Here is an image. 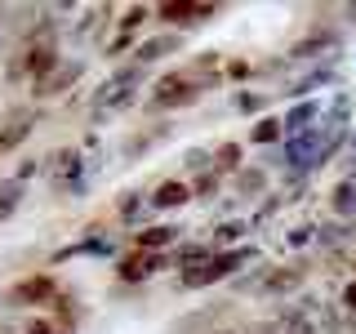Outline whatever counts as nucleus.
I'll list each match as a JSON object with an SVG mask.
<instances>
[{"label":"nucleus","instance_id":"obj_1","mask_svg":"<svg viewBox=\"0 0 356 334\" xmlns=\"http://www.w3.org/2000/svg\"><path fill=\"white\" fill-rule=\"evenodd\" d=\"M209 89L196 81L187 67H170V72H161L156 81L147 85V98H143V107L147 111H183V107H196L200 98H205Z\"/></svg>","mask_w":356,"mask_h":334},{"label":"nucleus","instance_id":"obj_2","mask_svg":"<svg viewBox=\"0 0 356 334\" xmlns=\"http://www.w3.org/2000/svg\"><path fill=\"white\" fill-rule=\"evenodd\" d=\"M58 294H63V281L49 267H40V272H22L18 281H9L0 289V303L9 312H27V308H54Z\"/></svg>","mask_w":356,"mask_h":334},{"label":"nucleus","instance_id":"obj_3","mask_svg":"<svg viewBox=\"0 0 356 334\" xmlns=\"http://www.w3.org/2000/svg\"><path fill=\"white\" fill-rule=\"evenodd\" d=\"M254 245H241V250H218L214 259L209 263H200V267H192V272H178V289H187V294H192V289H209V285H222V281H236L241 276V267L254 259Z\"/></svg>","mask_w":356,"mask_h":334},{"label":"nucleus","instance_id":"obj_4","mask_svg":"<svg viewBox=\"0 0 356 334\" xmlns=\"http://www.w3.org/2000/svg\"><path fill=\"white\" fill-rule=\"evenodd\" d=\"M218 14H222V5H205V0H165V5H156V22L165 31H178V36Z\"/></svg>","mask_w":356,"mask_h":334},{"label":"nucleus","instance_id":"obj_5","mask_svg":"<svg viewBox=\"0 0 356 334\" xmlns=\"http://www.w3.org/2000/svg\"><path fill=\"white\" fill-rule=\"evenodd\" d=\"M307 276H312L307 259L267 263V281H263V289H259V299H289V294H298V289L307 285Z\"/></svg>","mask_w":356,"mask_h":334},{"label":"nucleus","instance_id":"obj_6","mask_svg":"<svg viewBox=\"0 0 356 334\" xmlns=\"http://www.w3.org/2000/svg\"><path fill=\"white\" fill-rule=\"evenodd\" d=\"M18 58H22V72H27V89H36L44 85L54 72L67 63L63 58V49H58V40H40V45H22L18 49Z\"/></svg>","mask_w":356,"mask_h":334},{"label":"nucleus","instance_id":"obj_7","mask_svg":"<svg viewBox=\"0 0 356 334\" xmlns=\"http://www.w3.org/2000/svg\"><path fill=\"white\" fill-rule=\"evenodd\" d=\"M165 267H170V254H143V250H125L111 267V276H116L120 285H147L152 276H161Z\"/></svg>","mask_w":356,"mask_h":334},{"label":"nucleus","instance_id":"obj_8","mask_svg":"<svg viewBox=\"0 0 356 334\" xmlns=\"http://www.w3.org/2000/svg\"><path fill=\"white\" fill-rule=\"evenodd\" d=\"M183 228H170V223H147L129 237V250H143V254H174L183 245Z\"/></svg>","mask_w":356,"mask_h":334},{"label":"nucleus","instance_id":"obj_9","mask_svg":"<svg viewBox=\"0 0 356 334\" xmlns=\"http://www.w3.org/2000/svg\"><path fill=\"white\" fill-rule=\"evenodd\" d=\"M330 49H339V27H334L330 18H321V22H312V27H307L303 40H294L289 58L307 63V58H321V54H330Z\"/></svg>","mask_w":356,"mask_h":334},{"label":"nucleus","instance_id":"obj_10","mask_svg":"<svg viewBox=\"0 0 356 334\" xmlns=\"http://www.w3.org/2000/svg\"><path fill=\"white\" fill-rule=\"evenodd\" d=\"M31 129H36V111L31 107H14L5 120H0V161L5 156H14L22 143L31 138Z\"/></svg>","mask_w":356,"mask_h":334},{"label":"nucleus","instance_id":"obj_11","mask_svg":"<svg viewBox=\"0 0 356 334\" xmlns=\"http://www.w3.org/2000/svg\"><path fill=\"white\" fill-rule=\"evenodd\" d=\"M170 54H183V36H178V31H152V36L138 40V49H134L129 63H138V67H147V72H152V67L165 63Z\"/></svg>","mask_w":356,"mask_h":334},{"label":"nucleus","instance_id":"obj_12","mask_svg":"<svg viewBox=\"0 0 356 334\" xmlns=\"http://www.w3.org/2000/svg\"><path fill=\"white\" fill-rule=\"evenodd\" d=\"M227 187L241 200H267V196H272V165H245Z\"/></svg>","mask_w":356,"mask_h":334},{"label":"nucleus","instance_id":"obj_13","mask_svg":"<svg viewBox=\"0 0 356 334\" xmlns=\"http://www.w3.org/2000/svg\"><path fill=\"white\" fill-rule=\"evenodd\" d=\"M81 76H85V58H67L58 72L49 76V81L31 89V98H36V103H49V98H58V94H67V89L81 85Z\"/></svg>","mask_w":356,"mask_h":334},{"label":"nucleus","instance_id":"obj_14","mask_svg":"<svg viewBox=\"0 0 356 334\" xmlns=\"http://www.w3.org/2000/svg\"><path fill=\"white\" fill-rule=\"evenodd\" d=\"M192 183L187 178H161V183L152 187V209H161V214H170V209H183L192 205Z\"/></svg>","mask_w":356,"mask_h":334},{"label":"nucleus","instance_id":"obj_15","mask_svg":"<svg viewBox=\"0 0 356 334\" xmlns=\"http://www.w3.org/2000/svg\"><path fill=\"white\" fill-rule=\"evenodd\" d=\"M165 138H170V125H165V120H156V125H147V129L125 134V143H120V156H125V161H138V156H147L152 148H161Z\"/></svg>","mask_w":356,"mask_h":334},{"label":"nucleus","instance_id":"obj_16","mask_svg":"<svg viewBox=\"0 0 356 334\" xmlns=\"http://www.w3.org/2000/svg\"><path fill=\"white\" fill-rule=\"evenodd\" d=\"M285 116H276V111H267V116H259L250 125V134H245V143L250 148H276V143H285Z\"/></svg>","mask_w":356,"mask_h":334},{"label":"nucleus","instance_id":"obj_17","mask_svg":"<svg viewBox=\"0 0 356 334\" xmlns=\"http://www.w3.org/2000/svg\"><path fill=\"white\" fill-rule=\"evenodd\" d=\"M330 218L356 223V178H339L330 187Z\"/></svg>","mask_w":356,"mask_h":334},{"label":"nucleus","instance_id":"obj_18","mask_svg":"<svg viewBox=\"0 0 356 334\" xmlns=\"http://www.w3.org/2000/svg\"><path fill=\"white\" fill-rule=\"evenodd\" d=\"M245 170V143H236V138H222V143H214V174H222L232 183Z\"/></svg>","mask_w":356,"mask_h":334},{"label":"nucleus","instance_id":"obj_19","mask_svg":"<svg viewBox=\"0 0 356 334\" xmlns=\"http://www.w3.org/2000/svg\"><path fill=\"white\" fill-rule=\"evenodd\" d=\"M152 205V192H138V187H125L116 200H111V214H116L120 223H129V228H138L143 209Z\"/></svg>","mask_w":356,"mask_h":334},{"label":"nucleus","instance_id":"obj_20","mask_svg":"<svg viewBox=\"0 0 356 334\" xmlns=\"http://www.w3.org/2000/svg\"><path fill=\"white\" fill-rule=\"evenodd\" d=\"M245 232H254V223H250V218H222L209 241H214V250H241Z\"/></svg>","mask_w":356,"mask_h":334},{"label":"nucleus","instance_id":"obj_21","mask_svg":"<svg viewBox=\"0 0 356 334\" xmlns=\"http://www.w3.org/2000/svg\"><path fill=\"white\" fill-rule=\"evenodd\" d=\"M352 232H356V223L325 218V223L316 228V245H321V250H334V245H348V241H352Z\"/></svg>","mask_w":356,"mask_h":334},{"label":"nucleus","instance_id":"obj_22","mask_svg":"<svg viewBox=\"0 0 356 334\" xmlns=\"http://www.w3.org/2000/svg\"><path fill=\"white\" fill-rule=\"evenodd\" d=\"M49 317L58 321V330H63V334H76V321H81V303H76V294H67V289H63L58 303L49 308Z\"/></svg>","mask_w":356,"mask_h":334},{"label":"nucleus","instance_id":"obj_23","mask_svg":"<svg viewBox=\"0 0 356 334\" xmlns=\"http://www.w3.org/2000/svg\"><path fill=\"white\" fill-rule=\"evenodd\" d=\"M232 107L241 111V116H267V107H272V98L267 94H259V89H236V98H232Z\"/></svg>","mask_w":356,"mask_h":334},{"label":"nucleus","instance_id":"obj_24","mask_svg":"<svg viewBox=\"0 0 356 334\" xmlns=\"http://www.w3.org/2000/svg\"><path fill=\"white\" fill-rule=\"evenodd\" d=\"M187 183H192V196H196V200H205V205H214V200H218V192H222V183H227V178H222V174H214V170H205V174L187 178Z\"/></svg>","mask_w":356,"mask_h":334},{"label":"nucleus","instance_id":"obj_25","mask_svg":"<svg viewBox=\"0 0 356 334\" xmlns=\"http://www.w3.org/2000/svg\"><path fill=\"white\" fill-rule=\"evenodd\" d=\"M22 192H27V183H18V178H0V223L14 218V209L22 205Z\"/></svg>","mask_w":356,"mask_h":334},{"label":"nucleus","instance_id":"obj_26","mask_svg":"<svg viewBox=\"0 0 356 334\" xmlns=\"http://www.w3.org/2000/svg\"><path fill=\"white\" fill-rule=\"evenodd\" d=\"M183 170L187 174H205V170H214V148H187L183 152Z\"/></svg>","mask_w":356,"mask_h":334},{"label":"nucleus","instance_id":"obj_27","mask_svg":"<svg viewBox=\"0 0 356 334\" xmlns=\"http://www.w3.org/2000/svg\"><path fill=\"white\" fill-rule=\"evenodd\" d=\"M18 334H63V330H58V321H54L49 312H40V317L22 321V330H18Z\"/></svg>","mask_w":356,"mask_h":334},{"label":"nucleus","instance_id":"obj_28","mask_svg":"<svg viewBox=\"0 0 356 334\" xmlns=\"http://www.w3.org/2000/svg\"><path fill=\"white\" fill-rule=\"evenodd\" d=\"M289 250H303V245H316V223H298L294 232H289Z\"/></svg>","mask_w":356,"mask_h":334},{"label":"nucleus","instance_id":"obj_29","mask_svg":"<svg viewBox=\"0 0 356 334\" xmlns=\"http://www.w3.org/2000/svg\"><path fill=\"white\" fill-rule=\"evenodd\" d=\"M339 312L343 317H356V281H348L339 289Z\"/></svg>","mask_w":356,"mask_h":334},{"label":"nucleus","instance_id":"obj_30","mask_svg":"<svg viewBox=\"0 0 356 334\" xmlns=\"http://www.w3.org/2000/svg\"><path fill=\"white\" fill-rule=\"evenodd\" d=\"M245 334H285V330H281V321H276V317H267V321H250Z\"/></svg>","mask_w":356,"mask_h":334},{"label":"nucleus","instance_id":"obj_31","mask_svg":"<svg viewBox=\"0 0 356 334\" xmlns=\"http://www.w3.org/2000/svg\"><path fill=\"white\" fill-rule=\"evenodd\" d=\"M250 72H254V67L245 63V58H232V63H227V81H245Z\"/></svg>","mask_w":356,"mask_h":334},{"label":"nucleus","instance_id":"obj_32","mask_svg":"<svg viewBox=\"0 0 356 334\" xmlns=\"http://www.w3.org/2000/svg\"><path fill=\"white\" fill-rule=\"evenodd\" d=\"M5 27H14V9L0 5V31H5Z\"/></svg>","mask_w":356,"mask_h":334},{"label":"nucleus","instance_id":"obj_33","mask_svg":"<svg viewBox=\"0 0 356 334\" xmlns=\"http://www.w3.org/2000/svg\"><path fill=\"white\" fill-rule=\"evenodd\" d=\"M209 334H245V330H236V326H214Z\"/></svg>","mask_w":356,"mask_h":334},{"label":"nucleus","instance_id":"obj_34","mask_svg":"<svg viewBox=\"0 0 356 334\" xmlns=\"http://www.w3.org/2000/svg\"><path fill=\"white\" fill-rule=\"evenodd\" d=\"M348 267H352V281H356V250L348 254Z\"/></svg>","mask_w":356,"mask_h":334},{"label":"nucleus","instance_id":"obj_35","mask_svg":"<svg viewBox=\"0 0 356 334\" xmlns=\"http://www.w3.org/2000/svg\"><path fill=\"white\" fill-rule=\"evenodd\" d=\"M0 334H14V326H9V321H0Z\"/></svg>","mask_w":356,"mask_h":334},{"label":"nucleus","instance_id":"obj_36","mask_svg":"<svg viewBox=\"0 0 356 334\" xmlns=\"http://www.w3.org/2000/svg\"><path fill=\"white\" fill-rule=\"evenodd\" d=\"M348 334H356V317H348Z\"/></svg>","mask_w":356,"mask_h":334}]
</instances>
